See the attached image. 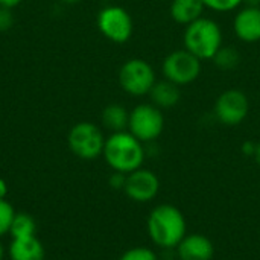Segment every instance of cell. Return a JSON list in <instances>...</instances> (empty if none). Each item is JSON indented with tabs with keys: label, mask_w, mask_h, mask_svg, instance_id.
I'll return each instance as SVG.
<instances>
[{
	"label": "cell",
	"mask_w": 260,
	"mask_h": 260,
	"mask_svg": "<svg viewBox=\"0 0 260 260\" xmlns=\"http://www.w3.org/2000/svg\"><path fill=\"white\" fill-rule=\"evenodd\" d=\"M149 101L160 110H169L180 104L181 101V88L172 84L168 79H157L152 90L149 91Z\"/></svg>",
	"instance_id": "obj_13"
},
{
	"label": "cell",
	"mask_w": 260,
	"mask_h": 260,
	"mask_svg": "<svg viewBox=\"0 0 260 260\" xmlns=\"http://www.w3.org/2000/svg\"><path fill=\"white\" fill-rule=\"evenodd\" d=\"M102 157L113 172L126 175L142 168L146 157V149L139 139L125 129L111 133L105 139Z\"/></svg>",
	"instance_id": "obj_2"
},
{
	"label": "cell",
	"mask_w": 260,
	"mask_h": 260,
	"mask_svg": "<svg viewBox=\"0 0 260 260\" xmlns=\"http://www.w3.org/2000/svg\"><path fill=\"white\" fill-rule=\"evenodd\" d=\"M61 2H64L67 5H75V3H79L81 0H61Z\"/></svg>",
	"instance_id": "obj_30"
},
{
	"label": "cell",
	"mask_w": 260,
	"mask_h": 260,
	"mask_svg": "<svg viewBox=\"0 0 260 260\" xmlns=\"http://www.w3.org/2000/svg\"><path fill=\"white\" fill-rule=\"evenodd\" d=\"M224 46V34L219 23L210 17H200L187 24L183 32V47L201 61H212Z\"/></svg>",
	"instance_id": "obj_3"
},
{
	"label": "cell",
	"mask_w": 260,
	"mask_h": 260,
	"mask_svg": "<svg viewBox=\"0 0 260 260\" xmlns=\"http://www.w3.org/2000/svg\"><path fill=\"white\" fill-rule=\"evenodd\" d=\"M5 257V247H3V244L0 242V260H3Z\"/></svg>",
	"instance_id": "obj_29"
},
{
	"label": "cell",
	"mask_w": 260,
	"mask_h": 260,
	"mask_svg": "<svg viewBox=\"0 0 260 260\" xmlns=\"http://www.w3.org/2000/svg\"><path fill=\"white\" fill-rule=\"evenodd\" d=\"M128 131L142 143L155 142L165 131L163 110L157 108L151 102L136 105L129 111Z\"/></svg>",
	"instance_id": "obj_6"
},
{
	"label": "cell",
	"mask_w": 260,
	"mask_h": 260,
	"mask_svg": "<svg viewBox=\"0 0 260 260\" xmlns=\"http://www.w3.org/2000/svg\"><path fill=\"white\" fill-rule=\"evenodd\" d=\"M241 53L239 50L235 47V46H222L216 55L213 56V64L219 69V70H224V72H230V70H235L239 64H241Z\"/></svg>",
	"instance_id": "obj_18"
},
{
	"label": "cell",
	"mask_w": 260,
	"mask_h": 260,
	"mask_svg": "<svg viewBox=\"0 0 260 260\" xmlns=\"http://www.w3.org/2000/svg\"><path fill=\"white\" fill-rule=\"evenodd\" d=\"M125 181H126V175L125 174H120V172H113L108 183L113 189L116 190H123L125 187Z\"/></svg>",
	"instance_id": "obj_23"
},
{
	"label": "cell",
	"mask_w": 260,
	"mask_h": 260,
	"mask_svg": "<svg viewBox=\"0 0 260 260\" xmlns=\"http://www.w3.org/2000/svg\"><path fill=\"white\" fill-rule=\"evenodd\" d=\"M14 24V15H12V9L8 8H0V32L11 29Z\"/></svg>",
	"instance_id": "obj_22"
},
{
	"label": "cell",
	"mask_w": 260,
	"mask_h": 260,
	"mask_svg": "<svg viewBox=\"0 0 260 260\" xmlns=\"http://www.w3.org/2000/svg\"><path fill=\"white\" fill-rule=\"evenodd\" d=\"M160 190V180L155 172L149 169H137L126 174V181L123 192L134 203H149Z\"/></svg>",
	"instance_id": "obj_10"
},
{
	"label": "cell",
	"mask_w": 260,
	"mask_h": 260,
	"mask_svg": "<svg viewBox=\"0 0 260 260\" xmlns=\"http://www.w3.org/2000/svg\"><path fill=\"white\" fill-rule=\"evenodd\" d=\"M37 233V222L35 219L27 213H15L9 235L12 239H21V238H30Z\"/></svg>",
	"instance_id": "obj_17"
},
{
	"label": "cell",
	"mask_w": 260,
	"mask_h": 260,
	"mask_svg": "<svg viewBox=\"0 0 260 260\" xmlns=\"http://www.w3.org/2000/svg\"><path fill=\"white\" fill-rule=\"evenodd\" d=\"M8 195V184L5 183V180L0 178V200H6Z\"/></svg>",
	"instance_id": "obj_26"
},
{
	"label": "cell",
	"mask_w": 260,
	"mask_h": 260,
	"mask_svg": "<svg viewBox=\"0 0 260 260\" xmlns=\"http://www.w3.org/2000/svg\"><path fill=\"white\" fill-rule=\"evenodd\" d=\"M23 0H0V8H8V9H14L15 6H18Z\"/></svg>",
	"instance_id": "obj_24"
},
{
	"label": "cell",
	"mask_w": 260,
	"mask_h": 260,
	"mask_svg": "<svg viewBox=\"0 0 260 260\" xmlns=\"http://www.w3.org/2000/svg\"><path fill=\"white\" fill-rule=\"evenodd\" d=\"M206 6L201 0H172L169 5L171 18L181 26H187L204 15Z\"/></svg>",
	"instance_id": "obj_15"
},
{
	"label": "cell",
	"mask_w": 260,
	"mask_h": 260,
	"mask_svg": "<svg viewBox=\"0 0 260 260\" xmlns=\"http://www.w3.org/2000/svg\"><path fill=\"white\" fill-rule=\"evenodd\" d=\"M244 5H247V6H260V0H244Z\"/></svg>",
	"instance_id": "obj_28"
},
{
	"label": "cell",
	"mask_w": 260,
	"mask_h": 260,
	"mask_svg": "<svg viewBox=\"0 0 260 260\" xmlns=\"http://www.w3.org/2000/svg\"><path fill=\"white\" fill-rule=\"evenodd\" d=\"M203 72V61L189 50L177 49L168 53L161 62L163 78L181 87L193 84Z\"/></svg>",
	"instance_id": "obj_5"
},
{
	"label": "cell",
	"mask_w": 260,
	"mask_h": 260,
	"mask_svg": "<svg viewBox=\"0 0 260 260\" xmlns=\"http://www.w3.org/2000/svg\"><path fill=\"white\" fill-rule=\"evenodd\" d=\"M102 129L91 122L75 123L67 134L69 149L82 160H94L102 155L105 146Z\"/></svg>",
	"instance_id": "obj_7"
},
{
	"label": "cell",
	"mask_w": 260,
	"mask_h": 260,
	"mask_svg": "<svg viewBox=\"0 0 260 260\" xmlns=\"http://www.w3.org/2000/svg\"><path fill=\"white\" fill-rule=\"evenodd\" d=\"M155 82L157 73L154 67L143 58H129L120 66L119 85L133 98L148 96Z\"/></svg>",
	"instance_id": "obj_4"
},
{
	"label": "cell",
	"mask_w": 260,
	"mask_h": 260,
	"mask_svg": "<svg viewBox=\"0 0 260 260\" xmlns=\"http://www.w3.org/2000/svg\"><path fill=\"white\" fill-rule=\"evenodd\" d=\"M215 117L225 126H238L250 114V99L239 88H229L219 93L213 108Z\"/></svg>",
	"instance_id": "obj_9"
},
{
	"label": "cell",
	"mask_w": 260,
	"mask_h": 260,
	"mask_svg": "<svg viewBox=\"0 0 260 260\" xmlns=\"http://www.w3.org/2000/svg\"><path fill=\"white\" fill-rule=\"evenodd\" d=\"M253 157H254L256 163L260 166V142L256 143V151H254V155H253Z\"/></svg>",
	"instance_id": "obj_27"
},
{
	"label": "cell",
	"mask_w": 260,
	"mask_h": 260,
	"mask_svg": "<svg viewBox=\"0 0 260 260\" xmlns=\"http://www.w3.org/2000/svg\"><path fill=\"white\" fill-rule=\"evenodd\" d=\"M206 9L216 12V14H227L238 11L242 5L244 0H201Z\"/></svg>",
	"instance_id": "obj_19"
},
{
	"label": "cell",
	"mask_w": 260,
	"mask_h": 260,
	"mask_svg": "<svg viewBox=\"0 0 260 260\" xmlns=\"http://www.w3.org/2000/svg\"><path fill=\"white\" fill-rule=\"evenodd\" d=\"M233 32L245 44L260 41V6H241L233 18Z\"/></svg>",
	"instance_id": "obj_11"
},
{
	"label": "cell",
	"mask_w": 260,
	"mask_h": 260,
	"mask_svg": "<svg viewBox=\"0 0 260 260\" xmlns=\"http://www.w3.org/2000/svg\"><path fill=\"white\" fill-rule=\"evenodd\" d=\"M177 254L180 260H212L215 256V245L204 235H186L177 245Z\"/></svg>",
	"instance_id": "obj_12"
},
{
	"label": "cell",
	"mask_w": 260,
	"mask_h": 260,
	"mask_svg": "<svg viewBox=\"0 0 260 260\" xmlns=\"http://www.w3.org/2000/svg\"><path fill=\"white\" fill-rule=\"evenodd\" d=\"M96 24L99 32L116 44L129 41L134 32V21L131 14L119 5L102 8L98 14Z\"/></svg>",
	"instance_id": "obj_8"
},
{
	"label": "cell",
	"mask_w": 260,
	"mask_h": 260,
	"mask_svg": "<svg viewBox=\"0 0 260 260\" xmlns=\"http://www.w3.org/2000/svg\"><path fill=\"white\" fill-rule=\"evenodd\" d=\"M254 151H256V143H253V142H245L244 143V152L245 154L254 155Z\"/></svg>",
	"instance_id": "obj_25"
},
{
	"label": "cell",
	"mask_w": 260,
	"mask_h": 260,
	"mask_svg": "<svg viewBox=\"0 0 260 260\" xmlns=\"http://www.w3.org/2000/svg\"><path fill=\"white\" fill-rule=\"evenodd\" d=\"M15 213L17 212L14 210V207L11 206L9 201L0 200V238L9 235V230H11Z\"/></svg>",
	"instance_id": "obj_20"
},
{
	"label": "cell",
	"mask_w": 260,
	"mask_h": 260,
	"mask_svg": "<svg viewBox=\"0 0 260 260\" xmlns=\"http://www.w3.org/2000/svg\"><path fill=\"white\" fill-rule=\"evenodd\" d=\"M11 260H44L46 251L37 236L12 239L8 247Z\"/></svg>",
	"instance_id": "obj_14"
},
{
	"label": "cell",
	"mask_w": 260,
	"mask_h": 260,
	"mask_svg": "<svg viewBox=\"0 0 260 260\" xmlns=\"http://www.w3.org/2000/svg\"><path fill=\"white\" fill-rule=\"evenodd\" d=\"M146 229L151 241L160 248H177L187 235V222L183 212L172 204L154 207L148 216Z\"/></svg>",
	"instance_id": "obj_1"
},
{
	"label": "cell",
	"mask_w": 260,
	"mask_h": 260,
	"mask_svg": "<svg viewBox=\"0 0 260 260\" xmlns=\"http://www.w3.org/2000/svg\"><path fill=\"white\" fill-rule=\"evenodd\" d=\"M101 119H102V125L108 131L111 133L125 131L128 129L129 111L120 104H110L104 108Z\"/></svg>",
	"instance_id": "obj_16"
},
{
	"label": "cell",
	"mask_w": 260,
	"mask_h": 260,
	"mask_svg": "<svg viewBox=\"0 0 260 260\" xmlns=\"http://www.w3.org/2000/svg\"><path fill=\"white\" fill-rule=\"evenodd\" d=\"M119 260H158V257L148 247H134L126 250Z\"/></svg>",
	"instance_id": "obj_21"
}]
</instances>
